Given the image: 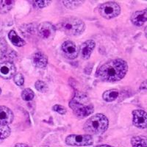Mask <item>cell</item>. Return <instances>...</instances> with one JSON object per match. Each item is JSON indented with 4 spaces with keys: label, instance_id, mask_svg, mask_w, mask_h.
Returning <instances> with one entry per match:
<instances>
[{
    "label": "cell",
    "instance_id": "obj_10",
    "mask_svg": "<svg viewBox=\"0 0 147 147\" xmlns=\"http://www.w3.org/2000/svg\"><path fill=\"white\" fill-rule=\"evenodd\" d=\"M16 69L13 63L10 62H3L0 63V77L5 80H9L14 77Z\"/></svg>",
    "mask_w": 147,
    "mask_h": 147
},
{
    "label": "cell",
    "instance_id": "obj_19",
    "mask_svg": "<svg viewBox=\"0 0 147 147\" xmlns=\"http://www.w3.org/2000/svg\"><path fill=\"white\" fill-rule=\"evenodd\" d=\"M11 129L8 125H0V143L10 136Z\"/></svg>",
    "mask_w": 147,
    "mask_h": 147
},
{
    "label": "cell",
    "instance_id": "obj_17",
    "mask_svg": "<svg viewBox=\"0 0 147 147\" xmlns=\"http://www.w3.org/2000/svg\"><path fill=\"white\" fill-rule=\"evenodd\" d=\"M15 1H1L0 2V13H8L15 5Z\"/></svg>",
    "mask_w": 147,
    "mask_h": 147
},
{
    "label": "cell",
    "instance_id": "obj_6",
    "mask_svg": "<svg viewBox=\"0 0 147 147\" xmlns=\"http://www.w3.org/2000/svg\"><path fill=\"white\" fill-rule=\"evenodd\" d=\"M66 144L72 146H88L94 144L90 135H70L65 139Z\"/></svg>",
    "mask_w": 147,
    "mask_h": 147
},
{
    "label": "cell",
    "instance_id": "obj_28",
    "mask_svg": "<svg viewBox=\"0 0 147 147\" xmlns=\"http://www.w3.org/2000/svg\"><path fill=\"white\" fill-rule=\"evenodd\" d=\"M1 93H2V89L0 88V94H1Z\"/></svg>",
    "mask_w": 147,
    "mask_h": 147
},
{
    "label": "cell",
    "instance_id": "obj_24",
    "mask_svg": "<svg viewBox=\"0 0 147 147\" xmlns=\"http://www.w3.org/2000/svg\"><path fill=\"white\" fill-rule=\"evenodd\" d=\"M51 3L50 1H33L32 5L37 8H44Z\"/></svg>",
    "mask_w": 147,
    "mask_h": 147
},
{
    "label": "cell",
    "instance_id": "obj_25",
    "mask_svg": "<svg viewBox=\"0 0 147 147\" xmlns=\"http://www.w3.org/2000/svg\"><path fill=\"white\" fill-rule=\"evenodd\" d=\"M52 109H53L54 111L58 113L60 115H64V114L66 113L67 111L65 107H63L62 105H55L53 106Z\"/></svg>",
    "mask_w": 147,
    "mask_h": 147
},
{
    "label": "cell",
    "instance_id": "obj_16",
    "mask_svg": "<svg viewBox=\"0 0 147 147\" xmlns=\"http://www.w3.org/2000/svg\"><path fill=\"white\" fill-rule=\"evenodd\" d=\"M119 95V91L117 89H110L109 90H106L102 95V98L105 101L107 102H111L115 101L117 99Z\"/></svg>",
    "mask_w": 147,
    "mask_h": 147
},
{
    "label": "cell",
    "instance_id": "obj_11",
    "mask_svg": "<svg viewBox=\"0 0 147 147\" xmlns=\"http://www.w3.org/2000/svg\"><path fill=\"white\" fill-rule=\"evenodd\" d=\"M96 44L93 40H88L84 42L81 45L79 53L81 57L84 60H88L90 58L92 52L95 48Z\"/></svg>",
    "mask_w": 147,
    "mask_h": 147
},
{
    "label": "cell",
    "instance_id": "obj_1",
    "mask_svg": "<svg viewBox=\"0 0 147 147\" xmlns=\"http://www.w3.org/2000/svg\"><path fill=\"white\" fill-rule=\"evenodd\" d=\"M127 71L128 65L125 60L115 59L101 65L96 74L98 77L102 81L114 82L124 78Z\"/></svg>",
    "mask_w": 147,
    "mask_h": 147
},
{
    "label": "cell",
    "instance_id": "obj_5",
    "mask_svg": "<svg viewBox=\"0 0 147 147\" xmlns=\"http://www.w3.org/2000/svg\"><path fill=\"white\" fill-rule=\"evenodd\" d=\"M100 15L107 19L117 17L121 13V7L116 2H108L102 4L99 8Z\"/></svg>",
    "mask_w": 147,
    "mask_h": 147
},
{
    "label": "cell",
    "instance_id": "obj_27",
    "mask_svg": "<svg viewBox=\"0 0 147 147\" xmlns=\"http://www.w3.org/2000/svg\"><path fill=\"white\" fill-rule=\"evenodd\" d=\"M96 147H113V146H111L107 145V144H102V145L96 146Z\"/></svg>",
    "mask_w": 147,
    "mask_h": 147
},
{
    "label": "cell",
    "instance_id": "obj_4",
    "mask_svg": "<svg viewBox=\"0 0 147 147\" xmlns=\"http://www.w3.org/2000/svg\"><path fill=\"white\" fill-rule=\"evenodd\" d=\"M109 121L105 115L97 113L88 119L84 124V130L91 135H101L107 129Z\"/></svg>",
    "mask_w": 147,
    "mask_h": 147
},
{
    "label": "cell",
    "instance_id": "obj_12",
    "mask_svg": "<svg viewBox=\"0 0 147 147\" xmlns=\"http://www.w3.org/2000/svg\"><path fill=\"white\" fill-rule=\"evenodd\" d=\"M12 110L5 106H0V125H8L13 120Z\"/></svg>",
    "mask_w": 147,
    "mask_h": 147
},
{
    "label": "cell",
    "instance_id": "obj_22",
    "mask_svg": "<svg viewBox=\"0 0 147 147\" xmlns=\"http://www.w3.org/2000/svg\"><path fill=\"white\" fill-rule=\"evenodd\" d=\"M35 88H36L37 90H38V91H40V92H42V93L46 92L47 90V84L41 80L36 81V82H35Z\"/></svg>",
    "mask_w": 147,
    "mask_h": 147
},
{
    "label": "cell",
    "instance_id": "obj_20",
    "mask_svg": "<svg viewBox=\"0 0 147 147\" xmlns=\"http://www.w3.org/2000/svg\"><path fill=\"white\" fill-rule=\"evenodd\" d=\"M22 97L24 101L29 102V101H32L34 99L35 94L30 88H26L22 91Z\"/></svg>",
    "mask_w": 147,
    "mask_h": 147
},
{
    "label": "cell",
    "instance_id": "obj_26",
    "mask_svg": "<svg viewBox=\"0 0 147 147\" xmlns=\"http://www.w3.org/2000/svg\"><path fill=\"white\" fill-rule=\"evenodd\" d=\"M14 147H30L28 145L24 144H17Z\"/></svg>",
    "mask_w": 147,
    "mask_h": 147
},
{
    "label": "cell",
    "instance_id": "obj_8",
    "mask_svg": "<svg viewBox=\"0 0 147 147\" xmlns=\"http://www.w3.org/2000/svg\"><path fill=\"white\" fill-rule=\"evenodd\" d=\"M61 50L65 57L70 60L77 58L79 55V50L76 44L71 40L63 42L61 46Z\"/></svg>",
    "mask_w": 147,
    "mask_h": 147
},
{
    "label": "cell",
    "instance_id": "obj_2",
    "mask_svg": "<svg viewBox=\"0 0 147 147\" xmlns=\"http://www.w3.org/2000/svg\"><path fill=\"white\" fill-rule=\"evenodd\" d=\"M69 107L79 118L87 117L94 111V105L90 103L88 97L84 94L77 93L69 102Z\"/></svg>",
    "mask_w": 147,
    "mask_h": 147
},
{
    "label": "cell",
    "instance_id": "obj_21",
    "mask_svg": "<svg viewBox=\"0 0 147 147\" xmlns=\"http://www.w3.org/2000/svg\"><path fill=\"white\" fill-rule=\"evenodd\" d=\"M82 2H80V1H63V3L68 8L74 9L76 7H79L82 4Z\"/></svg>",
    "mask_w": 147,
    "mask_h": 147
},
{
    "label": "cell",
    "instance_id": "obj_13",
    "mask_svg": "<svg viewBox=\"0 0 147 147\" xmlns=\"http://www.w3.org/2000/svg\"><path fill=\"white\" fill-rule=\"evenodd\" d=\"M32 61L33 65L36 68L44 69L48 64V57L44 53L40 52H37L32 55Z\"/></svg>",
    "mask_w": 147,
    "mask_h": 147
},
{
    "label": "cell",
    "instance_id": "obj_14",
    "mask_svg": "<svg viewBox=\"0 0 147 147\" xmlns=\"http://www.w3.org/2000/svg\"><path fill=\"white\" fill-rule=\"evenodd\" d=\"M147 10H140L135 12L131 16V22L135 26L140 27L144 25L146 22Z\"/></svg>",
    "mask_w": 147,
    "mask_h": 147
},
{
    "label": "cell",
    "instance_id": "obj_7",
    "mask_svg": "<svg viewBox=\"0 0 147 147\" xmlns=\"http://www.w3.org/2000/svg\"><path fill=\"white\" fill-rule=\"evenodd\" d=\"M38 34L41 38L45 39H50L55 35L56 32V28L55 26H54L50 22H43L40 24L38 27Z\"/></svg>",
    "mask_w": 147,
    "mask_h": 147
},
{
    "label": "cell",
    "instance_id": "obj_3",
    "mask_svg": "<svg viewBox=\"0 0 147 147\" xmlns=\"http://www.w3.org/2000/svg\"><path fill=\"white\" fill-rule=\"evenodd\" d=\"M57 30L62 31L65 34L71 36L80 35L84 32L85 24L80 18L69 17L63 18L55 26Z\"/></svg>",
    "mask_w": 147,
    "mask_h": 147
},
{
    "label": "cell",
    "instance_id": "obj_18",
    "mask_svg": "<svg viewBox=\"0 0 147 147\" xmlns=\"http://www.w3.org/2000/svg\"><path fill=\"white\" fill-rule=\"evenodd\" d=\"M132 147H147L146 138L142 136H136L131 139Z\"/></svg>",
    "mask_w": 147,
    "mask_h": 147
},
{
    "label": "cell",
    "instance_id": "obj_15",
    "mask_svg": "<svg viewBox=\"0 0 147 147\" xmlns=\"http://www.w3.org/2000/svg\"><path fill=\"white\" fill-rule=\"evenodd\" d=\"M8 38L11 43L16 47H21L25 45V41L18 36L15 30H11L8 34Z\"/></svg>",
    "mask_w": 147,
    "mask_h": 147
},
{
    "label": "cell",
    "instance_id": "obj_9",
    "mask_svg": "<svg viewBox=\"0 0 147 147\" xmlns=\"http://www.w3.org/2000/svg\"><path fill=\"white\" fill-rule=\"evenodd\" d=\"M146 113L142 110H136L132 111V123L136 127L146 129L147 126Z\"/></svg>",
    "mask_w": 147,
    "mask_h": 147
},
{
    "label": "cell",
    "instance_id": "obj_23",
    "mask_svg": "<svg viewBox=\"0 0 147 147\" xmlns=\"http://www.w3.org/2000/svg\"><path fill=\"white\" fill-rule=\"evenodd\" d=\"M14 82H15L18 86H22V85H24V76L22 75V74H16L15 75H14Z\"/></svg>",
    "mask_w": 147,
    "mask_h": 147
}]
</instances>
